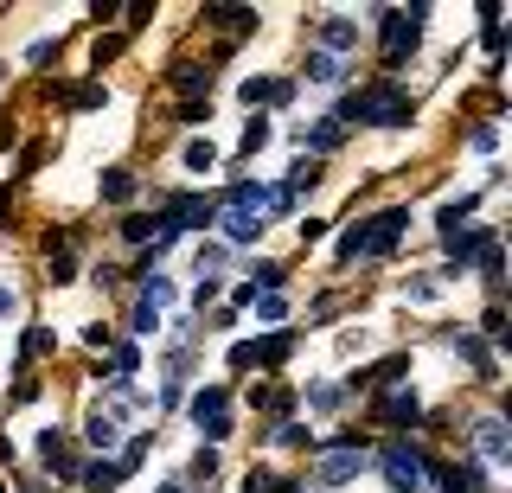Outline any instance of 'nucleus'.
<instances>
[{
    "label": "nucleus",
    "instance_id": "1",
    "mask_svg": "<svg viewBox=\"0 0 512 493\" xmlns=\"http://www.w3.org/2000/svg\"><path fill=\"white\" fill-rule=\"evenodd\" d=\"M346 116L378 122V129H404V122H410V97H404V90H391V84H378V90H365L359 103H346L340 122H346Z\"/></svg>",
    "mask_w": 512,
    "mask_h": 493
},
{
    "label": "nucleus",
    "instance_id": "2",
    "mask_svg": "<svg viewBox=\"0 0 512 493\" xmlns=\"http://www.w3.org/2000/svg\"><path fill=\"white\" fill-rule=\"evenodd\" d=\"M359 474H365V449H359V442H346V449H327V455L314 461V481L327 487V493H346Z\"/></svg>",
    "mask_w": 512,
    "mask_h": 493
},
{
    "label": "nucleus",
    "instance_id": "3",
    "mask_svg": "<svg viewBox=\"0 0 512 493\" xmlns=\"http://www.w3.org/2000/svg\"><path fill=\"white\" fill-rule=\"evenodd\" d=\"M378 468H384V481H391L397 493H423V474H429V461L416 455V449H404V442H391V449L378 455Z\"/></svg>",
    "mask_w": 512,
    "mask_h": 493
},
{
    "label": "nucleus",
    "instance_id": "4",
    "mask_svg": "<svg viewBox=\"0 0 512 493\" xmlns=\"http://www.w3.org/2000/svg\"><path fill=\"white\" fill-rule=\"evenodd\" d=\"M404 225H410L404 205H391V212H378V218H372V225H359V257H384V250L404 237Z\"/></svg>",
    "mask_w": 512,
    "mask_h": 493
},
{
    "label": "nucleus",
    "instance_id": "5",
    "mask_svg": "<svg viewBox=\"0 0 512 493\" xmlns=\"http://www.w3.org/2000/svg\"><path fill=\"white\" fill-rule=\"evenodd\" d=\"M378 20H384V58H391V65H397V58H404L410 52V45H416V33H423V7H391V13H378Z\"/></svg>",
    "mask_w": 512,
    "mask_h": 493
},
{
    "label": "nucleus",
    "instance_id": "6",
    "mask_svg": "<svg viewBox=\"0 0 512 493\" xmlns=\"http://www.w3.org/2000/svg\"><path fill=\"white\" fill-rule=\"evenodd\" d=\"M474 449H480V461H487V468H506V461H512L506 417H480V423H474Z\"/></svg>",
    "mask_w": 512,
    "mask_h": 493
},
{
    "label": "nucleus",
    "instance_id": "7",
    "mask_svg": "<svg viewBox=\"0 0 512 493\" xmlns=\"http://www.w3.org/2000/svg\"><path fill=\"white\" fill-rule=\"evenodd\" d=\"M320 52H333V58L359 52V20H346V13H320Z\"/></svg>",
    "mask_w": 512,
    "mask_h": 493
},
{
    "label": "nucleus",
    "instance_id": "8",
    "mask_svg": "<svg viewBox=\"0 0 512 493\" xmlns=\"http://www.w3.org/2000/svg\"><path fill=\"white\" fill-rule=\"evenodd\" d=\"M84 442L96 455H116L122 449V423L109 417V410H90V417H84Z\"/></svg>",
    "mask_w": 512,
    "mask_h": 493
},
{
    "label": "nucleus",
    "instance_id": "9",
    "mask_svg": "<svg viewBox=\"0 0 512 493\" xmlns=\"http://www.w3.org/2000/svg\"><path fill=\"white\" fill-rule=\"evenodd\" d=\"M218 225H224V244L244 250V244H256V237H263V212H237V205H231V212H224Z\"/></svg>",
    "mask_w": 512,
    "mask_h": 493
},
{
    "label": "nucleus",
    "instance_id": "10",
    "mask_svg": "<svg viewBox=\"0 0 512 493\" xmlns=\"http://www.w3.org/2000/svg\"><path fill=\"white\" fill-rule=\"evenodd\" d=\"M340 141H346V122L340 116H320L314 129H301V148H308V154H333Z\"/></svg>",
    "mask_w": 512,
    "mask_h": 493
},
{
    "label": "nucleus",
    "instance_id": "11",
    "mask_svg": "<svg viewBox=\"0 0 512 493\" xmlns=\"http://www.w3.org/2000/svg\"><path fill=\"white\" fill-rule=\"evenodd\" d=\"M224 410H231V391H224V385L192 391V423H212V417H224Z\"/></svg>",
    "mask_w": 512,
    "mask_h": 493
},
{
    "label": "nucleus",
    "instance_id": "12",
    "mask_svg": "<svg viewBox=\"0 0 512 493\" xmlns=\"http://www.w3.org/2000/svg\"><path fill=\"white\" fill-rule=\"evenodd\" d=\"M84 481L96 487V493H116L122 487V461H109V455H96L90 468H84Z\"/></svg>",
    "mask_w": 512,
    "mask_h": 493
},
{
    "label": "nucleus",
    "instance_id": "13",
    "mask_svg": "<svg viewBox=\"0 0 512 493\" xmlns=\"http://www.w3.org/2000/svg\"><path fill=\"white\" fill-rule=\"evenodd\" d=\"M301 71H308V84H340V58H333V52H320V45H314V52H308V65H301Z\"/></svg>",
    "mask_w": 512,
    "mask_h": 493
},
{
    "label": "nucleus",
    "instance_id": "14",
    "mask_svg": "<svg viewBox=\"0 0 512 493\" xmlns=\"http://www.w3.org/2000/svg\"><path fill=\"white\" fill-rule=\"evenodd\" d=\"M180 161H186V173H212V167H218V148H212L205 135H192L186 148H180Z\"/></svg>",
    "mask_w": 512,
    "mask_h": 493
},
{
    "label": "nucleus",
    "instance_id": "15",
    "mask_svg": "<svg viewBox=\"0 0 512 493\" xmlns=\"http://www.w3.org/2000/svg\"><path fill=\"white\" fill-rule=\"evenodd\" d=\"M103 199L109 205H128V199H135V173H128V167H109L103 173Z\"/></svg>",
    "mask_w": 512,
    "mask_h": 493
},
{
    "label": "nucleus",
    "instance_id": "16",
    "mask_svg": "<svg viewBox=\"0 0 512 493\" xmlns=\"http://www.w3.org/2000/svg\"><path fill=\"white\" fill-rule=\"evenodd\" d=\"M154 231H160V218H122V244H154Z\"/></svg>",
    "mask_w": 512,
    "mask_h": 493
},
{
    "label": "nucleus",
    "instance_id": "17",
    "mask_svg": "<svg viewBox=\"0 0 512 493\" xmlns=\"http://www.w3.org/2000/svg\"><path fill=\"white\" fill-rule=\"evenodd\" d=\"M384 417H391V423H410L416 417V391H391V397H384Z\"/></svg>",
    "mask_w": 512,
    "mask_h": 493
},
{
    "label": "nucleus",
    "instance_id": "18",
    "mask_svg": "<svg viewBox=\"0 0 512 493\" xmlns=\"http://www.w3.org/2000/svg\"><path fill=\"white\" fill-rule=\"evenodd\" d=\"M250 308H256V321H269V327H276V321H288V301H282V295H256Z\"/></svg>",
    "mask_w": 512,
    "mask_h": 493
},
{
    "label": "nucleus",
    "instance_id": "19",
    "mask_svg": "<svg viewBox=\"0 0 512 493\" xmlns=\"http://www.w3.org/2000/svg\"><path fill=\"white\" fill-rule=\"evenodd\" d=\"M212 474H218V449H199V455H192V468H186V481H212Z\"/></svg>",
    "mask_w": 512,
    "mask_h": 493
},
{
    "label": "nucleus",
    "instance_id": "20",
    "mask_svg": "<svg viewBox=\"0 0 512 493\" xmlns=\"http://www.w3.org/2000/svg\"><path fill=\"white\" fill-rule=\"evenodd\" d=\"M160 327V308H148V301H135V314H128V333H154Z\"/></svg>",
    "mask_w": 512,
    "mask_h": 493
},
{
    "label": "nucleus",
    "instance_id": "21",
    "mask_svg": "<svg viewBox=\"0 0 512 493\" xmlns=\"http://www.w3.org/2000/svg\"><path fill=\"white\" fill-rule=\"evenodd\" d=\"M461 359L480 365V372H493V353H487V340H461Z\"/></svg>",
    "mask_w": 512,
    "mask_h": 493
},
{
    "label": "nucleus",
    "instance_id": "22",
    "mask_svg": "<svg viewBox=\"0 0 512 493\" xmlns=\"http://www.w3.org/2000/svg\"><path fill=\"white\" fill-rule=\"evenodd\" d=\"M224 257H231L224 244H199V257H192V263H199V276H205V269H224Z\"/></svg>",
    "mask_w": 512,
    "mask_h": 493
},
{
    "label": "nucleus",
    "instance_id": "23",
    "mask_svg": "<svg viewBox=\"0 0 512 493\" xmlns=\"http://www.w3.org/2000/svg\"><path fill=\"white\" fill-rule=\"evenodd\" d=\"M205 77H212V71H199V65H180V71H173V84H180V90H186V97H192V90H199V84H205Z\"/></svg>",
    "mask_w": 512,
    "mask_h": 493
},
{
    "label": "nucleus",
    "instance_id": "24",
    "mask_svg": "<svg viewBox=\"0 0 512 493\" xmlns=\"http://www.w3.org/2000/svg\"><path fill=\"white\" fill-rule=\"evenodd\" d=\"M244 493H276V474H269V468H250L244 474Z\"/></svg>",
    "mask_w": 512,
    "mask_h": 493
},
{
    "label": "nucleus",
    "instance_id": "25",
    "mask_svg": "<svg viewBox=\"0 0 512 493\" xmlns=\"http://www.w3.org/2000/svg\"><path fill=\"white\" fill-rule=\"evenodd\" d=\"M13 314H20V289H13V282H0V321H13Z\"/></svg>",
    "mask_w": 512,
    "mask_h": 493
},
{
    "label": "nucleus",
    "instance_id": "26",
    "mask_svg": "<svg viewBox=\"0 0 512 493\" xmlns=\"http://www.w3.org/2000/svg\"><path fill=\"white\" fill-rule=\"evenodd\" d=\"M263 141H269V122H263V116H256V122H250V129H244V154H256V148H263Z\"/></svg>",
    "mask_w": 512,
    "mask_h": 493
},
{
    "label": "nucleus",
    "instance_id": "27",
    "mask_svg": "<svg viewBox=\"0 0 512 493\" xmlns=\"http://www.w3.org/2000/svg\"><path fill=\"white\" fill-rule=\"evenodd\" d=\"M205 301H218V276H199V289H192V308H205Z\"/></svg>",
    "mask_w": 512,
    "mask_h": 493
},
{
    "label": "nucleus",
    "instance_id": "28",
    "mask_svg": "<svg viewBox=\"0 0 512 493\" xmlns=\"http://www.w3.org/2000/svg\"><path fill=\"white\" fill-rule=\"evenodd\" d=\"M480 327H487V340H506V314L500 308H487V321H480Z\"/></svg>",
    "mask_w": 512,
    "mask_h": 493
},
{
    "label": "nucleus",
    "instance_id": "29",
    "mask_svg": "<svg viewBox=\"0 0 512 493\" xmlns=\"http://www.w3.org/2000/svg\"><path fill=\"white\" fill-rule=\"evenodd\" d=\"M39 455H45V461L64 455V436H58V429H45V436H39Z\"/></svg>",
    "mask_w": 512,
    "mask_h": 493
},
{
    "label": "nucleus",
    "instance_id": "30",
    "mask_svg": "<svg viewBox=\"0 0 512 493\" xmlns=\"http://www.w3.org/2000/svg\"><path fill=\"white\" fill-rule=\"evenodd\" d=\"M160 493H186V487H160Z\"/></svg>",
    "mask_w": 512,
    "mask_h": 493
}]
</instances>
